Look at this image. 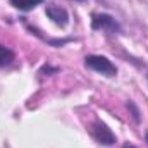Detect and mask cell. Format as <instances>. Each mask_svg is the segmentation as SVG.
Returning <instances> with one entry per match:
<instances>
[{
  "mask_svg": "<svg viewBox=\"0 0 148 148\" xmlns=\"http://www.w3.org/2000/svg\"><path fill=\"white\" fill-rule=\"evenodd\" d=\"M84 66L95 73L105 76V77H114L117 74V67L112 64L110 59H107L103 55H86Z\"/></svg>",
  "mask_w": 148,
  "mask_h": 148,
  "instance_id": "6da1fadb",
  "label": "cell"
},
{
  "mask_svg": "<svg viewBox=\"0 0 148 148\" xmlns=\"http://www.w3.org/2000/svg\"><path fill=\"white\" fill-rule=\"evenodd\" d=\"M90 133H91L93 140H95L97 143L103 145V147H112V145L117 141V138H115V134L112 133V129L105 124V122H102L100 119H97V121L91 122Z\"/></svg>",
  "mask_w": 148,
  "mask_h": 148,
  "instance_id": "7a4b0ae2",
  "label": "cell"
},
{
  "mask_svg": "<svg viewBox=\"0 0 148 148\" xmlns=\"http://www.w3.org/2000/svg\"><path fill=\"white\" fill-rule=\"evenodd\" d=\"M91 29L95 31H107V33H121V24L119 21L105 12H98L91 16Z\"/></svg>",
  "mask_w": 148,
  "mask_h": 148,
  "instance_id": "3957f363",
  "label": "cell"
},
{
  "mask_svg": "<svg viewBox=\"0 0 148 148\" xmlns=\"http://www.w3.org/2000/svg\"><path fill=\"white\" fill-rule=\"evenodd\" d=\"M45 14L48 16V19H52L53 24L60 26V28H66L69 24V12L60 7V5H55V3H48L45 7Z\"/></svg>",
  "mask_w": 148,
  "mask_h": 148,
  "instance_id": "277c9868",
  "label": "cell"
},
{
  "mask_svg": "<svg viewBox=\"0 0 148 148\" xmlns=\"http://www.w3.org/2000/svg\"><path fill=\"white\" fill-rule=\"evenodd\" d=\"M43 2L45 0H9V3L21 12H29V10L36 9L38 5H41Z\"/></svg>",
  "mask_w": 148,
  "mask_h": 148,
  "instance_id": "5b68a950",
  "label": "cell"
},
{
  "mask_svg": "<svg viewBox=\"0 0 148 148\" xmlns=\"http://www.w3.org/2000/svg\"><path fill=\"white\" fill-rule=\"evenodd\" d=\"M14 59H16V53H14L10 48L0 45V67H7V66H10V64L14 62Z\"/></svg>",
  "mask_w": 148,
  "mask_h": 148,
  "instance_id": "8992f818",
  "label": "cell"
},
{
  "mask_svg": "<svg viewBox=\"0 0 148 148\" xmlns=\"http://www.w3.org/2000/svg\"><path fill=\"white\" fill-rule=\"evenodd\" d=\"M127 107H129L131 112H133V119H134V122H140V110H138V107H136L131 100L127 102Z\"/></svg>",
  "mask_w": 148,
  "mask_h": 148,
  "instance_id": "52a82bcc",
  "label": "cell"
},
{
  "mask_svg": "<svg viewBox=\"0 0 148 148\" xmlns=\"http://www.w3.org/2000/svg\"><path fill=\"white\" fill-rule=\"evenodd\" d=\"M124 148H136V147H133V145H126Z\"/></svg>",
  "mask_w": 148,
  "mask_h": 148,
  "instance_id": "ba28073f",
  "label": "cell"
},
{
  "mask_svg": "<svg viewBox=\"0 0 148 148\" xmlns=\"http://www.w3.org/2000/svg\"><path fill=\"white\" fill-rule=\"evenodd\" d=\"M76 2H84V0H76Z\"/></svg>",
  "mask_w": 148,
  "mask_h": 148,
  "instance_id": "9c48e42d",
  "label": "cell"
}]
</instances>
